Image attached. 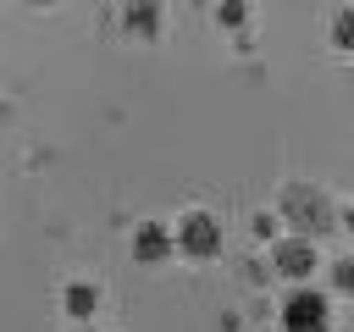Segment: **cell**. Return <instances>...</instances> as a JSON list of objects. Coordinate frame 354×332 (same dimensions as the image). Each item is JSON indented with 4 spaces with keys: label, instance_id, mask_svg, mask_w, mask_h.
I'll return each instance as SVG.
<instances>
[{
    "label": "cell",
    "instance_id": "6da1fadb",
    "mask_svg": "<svg viewBox=\"0 0 354 332\" xmlns=\"http://www.w3.org/2000/svg\"><path fill=\"white\" fill-rule=\"evenodd\" d=\"M321 321H326V304L315 293H293L288 299V332H321Z\"/></svg>",
    "mask_w": 354,
    "mask_h": 332
},
{
    "label": "cell",
    "instance_id": "7a4b0ae2",
    "mask_svg": "<svg viewBox=\"0 0 354 332\" xmlns=\"http://www.w3.org/2000/svg\"><path fill=\"white\" fill-rule=\"evenodd\" d=\"M183 243H188L194 255H205V249H216V227H210L205 216H188V227H183Z\"/></svg>",
    "mask_w": 354,
    "mask_h": 332
},
{
    "label": "cell",
    "instance_id": "3957f363",
    "mask_svg": "<svg viewBox=\"0 0 354 332\" xmlns=\"http://www.w3.org/2000/svg\"><path fill=\"white\" fill-rule=\"evenodd\" d=\"M66 304H72V315H88V310H94V293H88V288H72Z\"/></svg>",
    "mask_w": 354,
    "mask_h": 332
},
{
    "label": "cell",
    "instance_id": "277c9868",
    "mask_svg": "<svg viewBox=\"0 0 354 332\" xmlns=\"http://www.w3.org/2000/svg\"><path fill=\"white\" fill-rule=\"evenodd\" d=\"M138 249H144V255H160L166 243H160V232H144V238H138Z\"/></svg>",
    "mask_w": 354,
    "mask_h": 332
},
{
    "label": "cell",
    "instance_id": "5b68a950",
    "mask_svg": "<svg viewBox=\"0 0 354 332\" xmlns=\"http://www.w3.org/2000/svg\"><path fill=\"white\" fill-rule=\"evenodd\" d=\"M337 39H343V44H348V50H354V11H348V17H343V22H337Z\"/></svg>",
    "mask_w": 354,
    "mask_h": 332
}]
</instances>
